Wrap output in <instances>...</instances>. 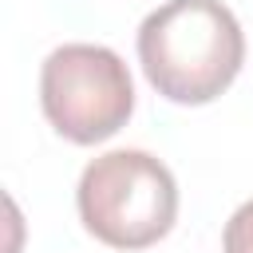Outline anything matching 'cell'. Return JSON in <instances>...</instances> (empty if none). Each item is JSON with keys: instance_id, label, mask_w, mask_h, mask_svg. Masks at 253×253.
<instances>
[{"instance_id": "7a4b0ae2", "label": "cell", "mask_w": 253, "mask_h": 253, "mask_svg": "<svg viewBox=\"0 0 253 253\" xmlns=\"http://www.w3.org/2000/svg\"><path fill=\"white\" fill-rule=\"evenodd\" d=\"M83 229L123 253L158 245L178 221V182L150 150H107L91 158L75 186Z\"/></svg>"}, {"instance_id": "3957f363", "label": "cell", "mask_w": 253, "mask_h": 253, "mask_svg": "<svg viewBox=\"0 0 253 253\" xmlns=\"http://www.w3.org/2000/svg\"><path fill=\"white\" fill-rule=\"evenodd\" d=\"M40 107L59 138L95 146L134 115V79L119 51L103 43H63L40 67Z\"/></svg>"}, {"instance_id": "6da1fadb", "label": "cell", "mask_w": 253, "mask_h": 253, "mask_svg": "<svg viewBox=\"0 0 253 253\" xmlns=\"http://www.w3.org/2000/svg\"><path fill=\"white\" fill-rule=\"evenodd\" d=\"M134 47L146 83L178 107L213 103L245 63V32L221 0L158 4L138 24Z\"/></svg>"}, {"instance_id": "277c9868", "label": "cell", "mask_w": 253, "mask_h": 253, "mask_svg": "<svg viewBox=\"0 0 253 253\" xmlns=\"http://www.w3.org/2000/svg\"><path fill=\"white\" fill-rule=\"evenodd\" d=\"M221 253H253V198L229 213L221 229Z\"/></svg>"}]
</instances>
